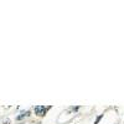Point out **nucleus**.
I'll return each mask as SVG.
<instances>
[{"label": "nucleus", "mask_w": 124, "mask_h": 124, "mask_svg": "<svg viewBox=\"0 0 124 124\" xmlns=\"http://www.w3.org/2000/svg\"><path fill=\"white\" fill-rule=\"evenodd\" d=\"M104 117V113H102V114H98L97 116V118L94 119V124H99V122L102 120V118Z\"/></svg>", "instance_id": "3"}, {"label": "nucleus", "mask_w": 124, "mask_h": 124, "mask_svg": "<svg viewBox=\"0 0 124 124\" xmlns=\"http://www.w3.org/2000/svg\"><path fill=\"white\" fill-rule=\"evenodd\" d=\"M51 108H52V106H42V104H39V106H35V107H34V113H35L36 117L44 118Z\"/></svg>", "instance_id": "1"}, {"label": "nucleus", "mask_w": 124, "mask_h": 124, "mask_svg": "<svg viewBox=\"0 0 124 124\" xmlns=\"http://www.w3.org/2000/svg\"><path fill=\"white\" fill-rule=\"evenodd\" d=\"M79 109H81V106H76V107H71V108H70V110L75 112V113H77Z\"/></svg>", "instance_id": "4"}, {"label": "nucleus", "mask_w": 124, "mask_h": 124, "mask_svg": "<svg viewBox=\"0 0 124 124\" xmlns=\"http://www.w3.org/2000/svg\"><path fill=\"white\" fill-rule=\"evenodd\" d=\"M30 116H31V112H30V110H23V112H20L19 114L16 116L15 119H16L17 122H21V120H24L25 118H29Z\"/></svg>", "instance_id": "2"}]
</instances>
